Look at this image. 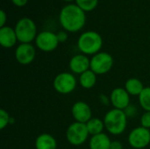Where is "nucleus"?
<instances>
[{
  "label": "nucleus",
  "instance_id": "obj_3",
  "mask_svg": "<svg viewBox=\"0 0 150 149\" xmlns=\"http://www.w3.org/2000/svg\"><path fill=\"white\" fill-rule=\"evenodd\" d=\"M103 120L107 132L113 135L123 133L127 125V117L125 112L114 108L105 114Z\"/></svg>",
  "mask_w": 150,
  "mask_h": 149
},
{
  "label": "nucleus",
  "instance_id": "obj_5",
  "mask_svg": "<svg viewBox=\"0 0 150 149\" xmlns=\"http://www.w3.org/2000/svg\"><path fill=\"white\" fill-rule=\"evenodd\" d=\"M89 135L90 133L86 124L76 121L69 125L66 132L67 141L73 146H80L83 144L87 141Z\"/></svg>",
  "mask_w": 150,
  "mask_h": 149
},
{
  "label": "nucleus",
  "instance_id": "obj_13",
  "mask_svg": "<svg viewBox=\"0 0 150 149\" xmlns=\"http://www.w3.org/2000/svg\"><path fill=\"white\" fill-rule=\"evenodd\" d=\"M69 66L72 73L81 75L91 69V59L83 54H76L70 59Z\"/></svg>",
  "mask_w": 150,
  "mask_h": 149
},
{
  "label": "nucleus",
  "instance_id": "obj_19",
  "mask_svg": "<svg viewBox=\"0 0 150 149\" xmlns=\"http://www.w3.org/2000/svg\"><path fill=\"white\" fill-rule=\"evenodd\" d=\"M86 126H87V129L89 131V133L91 136H94V135L102 133L104 128H105L104 120H102L100 119H98V118H92V119H91L86 123Z\"/></svg>",
  "mask_w": 150,
  "mask_h": 149
},
{
  "label": "nucleus",
  "instance_id": "obj_15",
  "mask_svg": "<svg viewBox=\"0 0 150 149\" xmlns=\"http://www.w3.org/2000/svg\"><path fill=\"white\" fill-rule=\"evenodd\" d=\"M112 141L109 136L104 133L91 136L90 140V149H110Z\"/></svg>",
  "mask_w": 150,
  "mask_h": 149
},
{
  "label": "nucleus",
  "instance_id": "obj_12",
  "mask_svg": "<svg viewBox=\"0 0 150 149\" xmlns=\"http://www.w3.org/2000/svg\"><path fill=\"white\" fill-rule=\"evenodd\" d=\"M71 113L73 118L76 122L86 124L91 118V109L90 105L83 101L76 102L72 108H71Z\"/></svg>",
  "mask_w": 150,
  "mask_h": 149
},
{
  "label": "nucleus",
  "instance_id": "obj_28",
  "mask_svg": "<svg viewBox=\"0 0 150 149\" xmlns=\"http://www.w3.org/2000/svg\"><path fill=\"white\" fill-rule=\"evenodd\" d=\"M110 149H123V145L121 142L118 141H112Z\"/></svg>",
  "mask_w": 150,
  "mask_h": 149
},
{
  "label": "nucleus",
  "instance_id": "obj_14",
  "mask_svg": "<svg viewBox=\"0 0 150 149\" xmlns=\"http://www.w3.org/2000/svg\"><path fill=\"white\" fill-rule=\"evenodd\" d=\"M18 40L15 29L5 25L0 28V44L4 48H11Z\"/></svg>",
  "mask_w": 150,
  "mask_h": 149
},
{
  "label": "nucleus",
  "instance_id": "obj_7",
  "mask_svg": "<svg viewBox=\"0 0 150 149\" xmlns=\"http://www.w3.org/2000/svg\"><path fill=\"white\" fill-rule=\"evenodd\" d=\"M54 89L60 94L67 95L74 91L76 87V79L75 76L69 72H63L57 75L53 82Z\"/></svg>",
  "mask_w": 150,
  "mask_h": 149
},
{
  "label": "nucleus",
  "instance_id": "obj_1",
  "mask_svg": "<svg viewBox=\"0 0 150 149\" xmlns=\"http://www.w3.org/2000/svg\"><path fill=\"white\" fill-rule=\"evenodd\" d=\"M59 21L66 32H76L83 28L86 23V14L76 4H69L60 11Z\"/></svg>",
  "mask_w": 150,
  "mask_h": 149
},
{
  "label": "nucleus",
  "instance_id": "obj_23",
  "mask_svg": "<svg viewBox=\"0 0 150 149\" xmlns=\"http://www.w3.org/2000/svg\"><path fill=\"white\" fill-rule=\"evenodd\" d=\"M141 125L142 127L150 129V112H145L141 118Z\"/></svg>",
  "mask_w": 150,
  "mask_h": 149
},
{
  "label": "nucleus",
  "instance_id": "obj_11",
  "mask_svg": "<svg viewBox=\"0 0 150 149\" xmlns=\"http://www.w3.org/2000/svg\"><path fill=\"white\" fill-rule=\"evenodd\" d=\"M110 102L114 109L124 111L130 105V95L125 88H116L111 93Z\"/></svg>",
  "mask_w": 150,
  "mask_h": 149
},
{
  "label": "nucleus",
  "instance_id": "obj_6",
  "mask_svg": "<svg viewBox=\"0 0 150 149\" xmlns=\"http://www.w3.org/2000/svg\"><path fill=\"white\" fill-rule=\"evenodd\" d=\"M113 66L112 56L106 52H99L94 54L91 59V69L98 75L108 73Z\"/></svg>",
  "mask_w": 150,
  "mask_h": 149
},
{
  "label": "nucleus",
  "instance_id": "obj_9",
  "mask_svg": "<svg viewBox=\"0 0 150 149\" xmlns=\"http://www.w3.org/2000/svg\"><path fill=\"white\" fill-rule=\"evenodd\" d=\"M36 47L43 52H52L55 50L59 45L56 33L50 31H43L38 33L35 39Z\"/></svg>",
  "mask_w": 150,
  "mask_h": 149
},
{
  "label": "nucleus",
  "instance_id": "obj_24",
  "mask_svg": "<svg viewBox=\"0 0 150 149\" xmlns=\"http://www.w3.org/2000/svg\"><path fill=\"white\" fill-rule=\"evenodd\" d=\"M56 35H57V39H58V40H59V43H63V42H65L67 40H68V32L65 31V30H63V31H60V32H58L57 33H56Z\"/></svg>",
  "mask_w": 150,
  "mask_h": 149
},
{
  "label": "nucleus",
  "instance_id": "obj_25",
  "mask_svg": "<svg viewBox=\"0 0 150 149\" xmlns=\"http://www.w3.org/2000/svg\"><path fill=\"white\" fill-rule=\"evenodd\" d=\"M124 112H125V113H126L127 117H133V116L136 115V113H137V110H136V108H135V107H134L133 105H129L127 109H125V110H124Z\"/></svg>",
  "mask_w": 150,
  "mask_h": 149
},
{
  "label": "nucleus",
  "instance_id": "obj_10",
  "mask_svg": "<svg viewBox=\"0 0 150 149\" xmlns=\"http://www.w3.org/2000/svg\"><path fill=\"white\" fill-rule=\"evenodd\" d=\"M35 47L31 43H20L15 50L16 61L21 65H29L35 59Z\"/></svg>",
  "mask_w": 150,
  "mask_h": 149
},
{
  "label": "nucleus",
  "instance_id": "obj_8",
  "mask_svg": "<svg viewBox=\"0 0 150 149\" xmlns=\"http://www.w3.org/2000/svg\"><path fill=\"white\" fill-rule=\"evenodd\" d=\"M128 142L133 148H145L150 143V130L142 126L134 128L128 135Z\"/></svg>",
  "mask_w": 150,
  "mask_h": 149
},
{
  "label": "nucleus",
  "instance_id": "obj_27",
  "mask_svg": "<svg viewBox=\"0 0 150 149\" xmlns=\"http://www.w3.org/2000/svg\"><path fill=\"white\" fill-rule=\"evenodd\" d=\"M11 3L17 7H24L27 4L28 0H11Z\"/></svg>",
  "mask_w": 150,
  "mask_h": 149
},
{
  "label": "nucleus",
  "instance_id": "obj_16",
  "mask_svg": "<svg viewBox=\"0 0 150 149\" xmlns=\"http://www.w3.org/2000/svg\"><path fill=\"white\" fill-rule=\"evenodd\" d=\"M35 148L36 149H56L57 142L51 134L41 133L35 141Z\"/></svg>",
  "mask_w": 150,
  "mask_h": 149
},
{
  "label": "nucleus",
  "instance_id": "obj_26",
  "mask_svg": "<svg viewBox=\"0 0 150 149\" xmlns=\"http://www.w3.org/2000/svg\"><path fill=\"white\" fill-rule=\"evenodd\" d=\"M7 21V14L4 10L0 11V26H5V23Z\"/></svg>",
  "mask_w": 150,
  "mask_h": 149
},
{
  "label": "nucleus",
  "instance_id": "obj_21",
  "mask_svg": "<svg viewBox=\"0 0 150 149\" xmlns=\"http://www.w3.org/2000/svg\"><path fill=\"white\" fill-rule=\"evenodd\" d=\"M76 4L80 7L83 11H91L98 4V0H75Z\"/></svg>",
  "mask_w": 150,
  "mask_h": 149
},
{
  "label": "nucleus",
  "instance_id": "obj_22",
  "mask_svg": "<svg viewBox=\"0 0 150 149\" xmlns=\"http://www.w3.org/2000/svg\"><path fill=\"white\" fill-rule=\"evenodd\" d=\"M11 117L5 110H0V128L2 130L4 129L9 124H11Z\"/></svg>",
  "mask_w": 150,
  "mask_h": 149
},
{
  "label": "nucleus",
  "instance_id": "obj_4",
  "mask_svg": "<svg viewBox=\"0 0 150 149\" xmlns=\"http://www.w3.org/2000/svg\"><path fill=\"white\" fill-rule=\"evenodd\" d=\"M14 29L18 40L20 43H31L32 41L35 40L38 35L37 26L34 21L27 17L20 18L17 22Z\"/></svg>",
  "mask_w": 150,
  "mask_h": 149
},
{
  "label": "nucleus",
  "instance_id": "obj_17",
  "mask_svg": "<svg viewBox=\"0 0 150 149\" xmlns=\"http://www.w3.org/2000/svg\"><path fill=\"white\" fill-rule=\"evenodd\" d=\"M143 83L138 78H129L125 83V90L130 96H140L144 90Z\"/></svg>",
  "mask_w": 150,
  "mask_h": 149
},
{
  "label": "nucleus",
  "instance_id": "obj_29",
  "mask_svg": "<svg viewBox=\"0 0 150 149\" xmlns=\"http://www.w3.org/2000/svg\"><path fill=\"white\" fill-rule=\"evenodd\" d=\"M63 1H65V2H73L75 0H63Z\"/></svg>",
  "mask_w": 150,
  "mask_h": 149
},
{
  "label": "nucleus",
  "instance_id": "obj_2",
  "mask_svg": "<svg viewBox=\"0 0 150 149\" xmlns=\"http://www.w3.org/2000/svg\"><path fill=\"white\" fill-rule=\"evenodd\" d=\"M103 47L101 35L95 31H86L83 32L77 40V47L85 55H94L100 52Z\"/></svg>",
  "mask_w": 150,
  "mask_h": 149
},
{
  "label": "nucleus",
  "instance_id": "obj_18",
  "mask_svg": "<svg viewBox=\"0 0 150 149\" xmlns=\"http://www.w3.org/2000/svg\"><path fill=\"white\" fill-rule=\"evenodd\" d=\"M79 83L83 89L90 90L97 83V75L91 69H89L80 75Z\"/></svg>",
  "mask_w": 150,
  "mask_h": 149
},
{
  "label": "nucleus",
  "instance_id": "obj_20",
  "mask_svg": "<svg viewBox=\"0 0 150 149\" xmlns=\"http://www.w3.org/2000/svg\"><path fill=\"white\" fill-rule=\"evenodd\" d=\"M139 103L142 109L150 112V87H145L139 96Z\"/></svg>",
  "mask_w": 150,
  "mask_h": 149
}]
</instances>
